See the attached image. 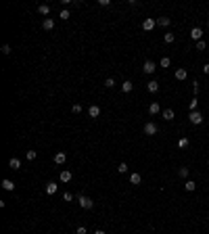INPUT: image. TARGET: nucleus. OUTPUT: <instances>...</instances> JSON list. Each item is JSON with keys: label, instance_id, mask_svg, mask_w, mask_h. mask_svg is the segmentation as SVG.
Segmentation results:
<instances>
[{"label": "nucleus", "instance_id": "obj_1", "mask_svg": "<svg viewBox=\"0 0 209 234\" xmlns=\"http://www.w3.org/2000/svg\"><path fill=\"white\" fill-rule=\"evenodd\" d=\"M77 201H80V207H82V209H92V207H94V201H92L90 197H84V194H80V197H77Z\"/></svg>", "mask_w": 209, "mask_h": 234}, {"label": "nucleus", "instance_id": "obj_2", "mask_svg": "<svg viewBox=\"0 0 209 234\" xmlns=\"http://www.w3.org/2000/svg\"><path fill=\"white\" fill-rule=\"evenodd\" d=\"M157 132H159L157 124H153V121H146V124H144V134H146V136H155Z\"/></svg>", "mask_w": 209, "mask_h": 234}, {"label": "nucleus", "instance_id": "obj_3", "mask_svg": "<svg viewBox=\"0 0 209 234\" xmlns=\"http://www.w3.org/2000/svg\"><path fill=\"white\" fill-rule=\"evenodd\" d=\"M188 119H190V124H192V125H199V124H203V115L199 113V111H192V113L188 115Z\"/></svg>", "mask_w": 209, "mask_h": 234}, {"label": "nucleus", "instance_id": "obj_4", "mask_svg": "<svg viewBox=\"0 0 209 234\" xmlns=\"http://www.w3.org/2000/svg\"><path fill=\"white\" fill-rule=\"evenodd\" d=\"M155 25H157V21H155V19H151V17H146V19L142 21V29H144V32H151V29H153Z\"/></svg>", "mask_w": 209, "mask_h": 234}, {"label": "nucleus", "instance_id": "obj_5", "mask_svg": "<svg viewBox=\"0 0 209 234\" xmlns=\"http://www.w3.org/2000/svg\"><path fill=\"white\" fill-rule=\"evenodd\" d=\"M174 77H176V80H178V82H184V80H186V77H188V71H186V69H176V73H174Z\"/></svg>", "mask_w": 209, "mask_h": 234}, {"label": "nucleus", "instance_id": "obj_6", "mask_svg": "<svg viewBox=\"0 0 209 234\" xmlns=\"http://www.w3.org/2000/svg\"><path fill=\"white\" fill-rule=\"evenodd\" d=\"M190 38H192L195 42H199L203 38V29L201 27H192V29H190Z\"/></svg>", "mask_w": 209, "mask_h": 234}, {"label": "nucleus", "instance_id": "obj_7", "mask_svg": "<svg viewBox=\"0 0 209 234\" xmlns=\"http://www.w3.org/2000/svg\"><path fill=\"white\" fill-rule=\"evenodd\" d=\"M88 115L96 119V117L100 115V107H98V105H90V107H88Z\"/></svg>", "mask_w": 209, "mask_h": 234}, {"label": "nucleus", "instance_id": "obj_8", "mask_svg": "<svg viewBox=\"0 0 209 234\" xmlns=\"http://www.w3.org/2000/svg\"><path fill=\"white\" fill-rule=\"evenodd\" d=\"M146 90H148L151 94H155V92L159 90V82H157V80H151V82L146 84Z\"/></svg>", "mask_w": 209, "mask_h": 234}, {"label": "nucleus", "instance_id": "obj_9", "mask_svg": "<svg viewBox=\"0 0 209 234\" xmlns=\"http://www.w3.org/2000/svg\"><path fill=\"white\" fill-rule=\"evenodd\" d=\"M142 69H144V73H155V69H157V65H155L153 61H146V63H144V67H142Z\"/></svg>", "mask_w": 209, "mask_h": 234}, {"label": "nucleus", "instance_id": "obj_10", "mask_svg": "<svg viewBox=\"0 0 209 234\" xmlns=\"http://www.w3.org/2000/svg\"><path fill=\"white\" fill-rule=\"evenodd\" d=\"M65 161H67V155H65V153H56L55 155V163L56 165H63Z\"/></svg>", "mask_w": 209, "mask_h": 234}, {"label": "nucleus", "instance_id": "obj_11", "mask_svg": "<svg viewBox=\"0 0 209 234\" xmlns=\"http://www.w3.org/2000/svg\"><path fill=\"white\" fill-rule=\"evenodd\" d=\"M155 21H157V25H159V27H167V25L172 23L169 17H159V19H155Z\"/></svg>", "mask_w": 209, "mask_h": 234}, {"label": "nucleus", "instance_id": "obj_12", "mask_svg": "<svg viewBox=\"0 0 209 234\" xmlns=\"http://www.w3.org/2000/svg\"><path fill=\"white\" fill-rule=\"evenodd\" d=\"M42 27L46 29V32H50V29L55 27V21H52V19H48V17H46V19L42 21Z\"/></svg>", "mask_w": 209, "mask_h": 234}, {"label": "nucleus", "instance_id": "obj_13", "mask_svg": "<svg viewBox=\"0 0 209 234\" xmlns=\"http://www.w3.org/2000/svg\"><path fill=\"white\" fill-rule=\"evenodd\" d=\"M184 188H186L188 193H192V190H197V182L195 180H186V182H184Z\"/></svg>", "mask_w": 209, "mask_h": 234}, {"label": "nucleus", "instance_id": "obj_14", "mask_svg": "<svg viewBox=\"0 0 209 234\" xmlns=\"http://www.w3.org/2000/svg\"><path fill=\"white\" fill-rule=\"evenodd\" d=\"M2 188H4V190H8V193H11V190H15V184H13V180H2Z\"/></svg>", "mask_w": 209, "mask_h": 234}, {"label": "nucleus", "instance_id": "obj_15", "mask_svg": "<svg viewBox=\"0 0 209 234\" xmlns=\"http://www.w3.org/2000/svg\"><path fill=\"white\" fill-rule=\"evenodd\" d=\"M159 111H161V105L159 103H151V107H148V113H151V115H157Z\"/></svg>", "mask_w": 209, "mask_h": 234}, {"label": "nucleus", "instance_id": "obj_16", "mask_svg": "<svg viewBox=\"0 0 209 234\" xmlns=\"http://www.w3.org/2000/svg\"><path fill=\"white\" fill-rule=\"evenodd\" d=\"M59 180H61V182H69V180H71V172H67V169H63V172L59 173Z\"/></svg>", "mask_w": 209, "mask_h": 234}, {"label": "nucleus", "instance_id": "obj_17", "mask_svg": "<svg viewBox=\"0 0 209 234\" xmlns=\"http://www.w3.org/2000/svg\"><path fill=\"white\" fill-rule=\"evenodd\" d=\"M130 182H132L134 186H140V182H142V176H140V173H132V176H130Z\"/></svg>", "mask_w": 209, "mask_h": 234}, {"label": "nucleus", "instance_id": "obj_18", "mask_svg": "<svg viewBox=\"0 0 209 234\" xmlns=\"http://www.w3.org/2000/svg\"><path fill=\"white\" fill-rule=\"evenodd\" d=\"M132 88H134V84L130 82V80L121 84V92H125V94H128V92H132Z\"/></svg>", "mask_w": 209, "mask_h": 234}, {"label": "nucleus", "instance_id": "obj_19", "mask_svg": "<svg viewBox=\"0 0 209 234\" xmlns=\"http://www.w3.org/2000/svg\"><path fill=\"white\" fill-rule=\"evenodd\" d=\"M8 167H11V169H19V167H21V161H19L17 157H13L11 161H8Z\"/></svg>", "mask_w": 209, "mask_h": 234}, {"label": "nucleus", "instance_id": "obj_20", "mask_svg": "<svg viewBox=\"0 0 209 234\" xmlns=\"http://www.w3.org/2000/svg\"><path fill=\"white\" fill-rule=\"evenodd\" d=\"M56 188H59V186H56L55 182H48V184H46V194H55Z\"/></svg>", "mask_w": 209, "mask_h": 234}, {"label": "nucleus", "instance_id": "obj_21", "mask_svg": "<svg viewBox=\"0 0 209 234\" xmlns=\"http://www.w3.org/2000/svg\"><path fill=\"white\" fill-rule=\"evenodd\" d=\"M38 13L48 17V15H50V7H48V4H40V7H38Z\"/></svg>", "mask_w": 209, "mask_h": 234}, {"label": "nucleus", "instance_id": "obj_22", "mask_svg": "<svg viewBox=\"0 0 209 234\" xmlns=\"http://www.w3.org/2000/svg\"><path fill=\"white\" fill-rule=\"evenodd\" d=\"M188 144H190V140H188V138L186 136H182L180 138V140H178V149H186V146Z\"/></svg>", "mask_w": 209, "mask_h": 234}, {"label": "nucleus", "instance_id": "obj_23", "mask_svg": "<svg viewBox=\"0 0 209 234\" xmlns=\"http://www.w3.org/2000/svg\"><path fill=\"white\" fill-rule=\"evenodd\" d=\"M163 119H165V121H172V119H174V111L165 109V111H163Z\"/></svg>", "mask_w": 209, "mask_h": 234}, {"label": "nucleus", "instance_id": "obj_24", "mask_svg": "<svg viewBox=\"0 0 209 234\" xmlns=\"http://www.w3.org/2000/svg\"><path fill=\"white\" fill-rule=\"evenodd\" d=\"M197 107H199V100H197V96H195L192 100H190V105H188V109H190V113H192V111H197Z\"/></svg>", "mask_w": 209, "mask_h": 234}, {"label": "nucleus", "instance_id": "obj_25", "mask_svg": "<svg viewBox=\"0 0 209 234\" xmlns=\"http://www.w3.org/2000/svg\"><path fill=\"white\" fill-rule=\"evenodd\" d=\"M36 157H38V153H36V151H27V153H25V159H27V161H34Z\"/></svg>", "mask_w": 209, "mask_h": 234}, {"label": "nucleus", "instance_id": "obj_26", "mask_svg": "<svg viewBox=\"0 0 209 234\" xmlns=\"http://www.w3.org/2000/svg\"><path fill=\"white\" fill-rule=\"evenodd\" d=\"M163 40H165V42H167V44H174V40H176V36H174V34H165V36H163Z\"/></svg>", "mask_w": 209, "mask_h": 234}, {"label": "nucleus", "instance_id": "obj_27", "mask_svg": "<svg viewBox=\"0 0 209 234\" xmlns=\"http://www.w3.org/2000/svg\"><path fill=\"white\" fill-rule=\"evenodd\" d=\"M178 176H180V178H188V167H180V169H178Z\"/></svg>", "mask_w": 209, "mask_h": 234}, {"label": "nucleus", "instance_id": "obj_28", "mask_svg": "<svg viewBox=\"0 0 209 234\" xmlns=\"http://www.w3.org/2000/svg\"><path fill=\"white\" fill-rule=\"evenodd\" d=\"M117 172H119V173H125V172H128V163H119V165H117Z\"/></svg>", "mask_w": 209, "mask_h": 234}, {"label": "nucleus", "instance_id": "obj_29", "mask_svg": "<svg viewBox=\"0 0 209 234\" xmlns=\"http://www.w3.org/2000/svg\"><path fill=\"white\" fill-rule=\"evenodd\" d=\"M104 86H107V88H113V86H115V80H113V77H107V80H104Z\"/></svg>", "mask_w": 209, "mask_h": 234}, {"label": "nucleus", "instance_id": "obj_30", "mask_svg": "<svg viewBox=\"0 0 209 234\" xmlns=\"http://www.w3.org/2000/svg\"><path fill=\"white\" fill-rule=\"evenodd\" d=\"M169 63H172V61H169V56H163L159 65H161V67H169Z\"/></svg>", "mask_w": 209, "mask_h": 234}, {"label": "nucleus", "instance_id": "obj_31", "mask_svg": "<svg viewBox=\"0 0 209 234\" xmlns=\"http://www.w3.org/2000/svg\"><path fill=\"white\" fill-rule=\"evenodd\" d=\"M59 17H61L63 21H67V19L71 17V13H69V11H61V15H59Z\"/></svg>", "mask_w": 209, "mask_h": 234}, {"label": "nucleus", "instance_id": "obj_32", "mask_svg": "<svg viewBox=\"0 0 209 234\" xmlns=\"http://www.w3.org/2000/svg\"><path fill=\"white\" fill-rule=\"evenodd\" d=\"M205 46H207V44H205L203 40H199V42H197V50H205Z\"/></svg>", "mask_w": 209, "mask_h": 234}, {"label": "nucleus", "instance_id": "obj_33", "mask_svg": "<svg viewBox=\"0 0 209 234\" xmlns=\"http://www.w3.org/2000/svg\"><path fill=\"white\" fill-rule=\"evenodd\" d=\"M2 55H11V46H8V44L2 46Z\"/></svg>", "mask_w": 209, "mask_h": 234}, {"label": "nucleus", "instance_id": "obj_34", "mask_svg": "<svg viewBox=\"0 0 209 234\" xmlns=\"http://www.w3.org/2000/svg\"><path fill=\"white\" fill-rule=\"evenodd\" d=\"M63 201H73V194H71V193H65V194H63Z\"/></svg>", "mask_w": 209, "mask_h": 234}, {"label": "nucleus", "instance_id": "obj_35", "mask_svg": "<svg viewBox=\"0 0 209 234\" xmlns=\"http://www.w3.org/2000/svg\"><path fill=\"white\" fill-rule=\"evenodd\" d=\"M71 111H73V113H82V105H73V109Z\"/></svg>", "mask_w": 209, "mask_h": 234}, {"label": "nucleus", "instance_id": "obj_36", "mask_svg": "<svg viewBox=\"0 0 209 234\" xmlns=\"http://www.w3.org/2000/svg\"><path fill=\"white\" fill-rule=\"evenodd\" d=\"M199 88H201V86H199V82L192 84V92H195V94H199Z\"/></svg>", "mask_w": 209, "mask_h": 234}, {"label": "nucleus", "instance_id": "obj_37", "mask_svg": "<svg viewBox=\"0 0 209 234\" xmlns=\"http://www.w3.org/2000/svg\"><path fill=\"white\" fill-rule=\"evenodd\" d=\"M203 73H205V76H209V63H207V65H203Z\"/></svg>", "mask_w": 209, "mask_h": 234}, {"label": "nucleus", "instance_id": "obj_38", "mask_svg": "<svg viewBox=\"0 0 209 234\" xmlns=\"http://www.w3.org/2000/svg\"><path fill=\"white\" fill-rule=\"evenodd\" d=\"M77 234H86V228H84V226H80V228H77Z\"/></svg>", "mask_w": 209, "mask_h": 234}, {"label": "nucleus", "instance_id": "obj_39", "mask_svg": "<svg viewBox=\"0 0 209 234\" xmlns=\"http://www.w3.org/2000/svg\"><path fill=\"white\" fill-rule=\"evenodd\" d=\"M94 234H107L104 230H94Z\"/></svg>", "mask_w": 209, "mask_h": 234}, {"label": "nucleus", "instance_id": "obj_40", "mask_svg": "<svg viewBox=\"0 0 209 234\" xmlns=\"http://www.w3.org/2000/svg\"><path fill=\"white\" fill-rule=\"evenodd\" d=\"M207 165H209V159H207Z\"/></svg>", "mask_w": 209, "mask_h": 234}, {"label": "nucleus", "instance_id": "obj_41", "mask_svg": "<svg viewBox=\"0 0 209 234\" xmlns=\"http://www.w3.org/2000/svg\"><path fill=\"white\" fill-rule=\"evenodd\" d=\"M207 25H209V23H207Z\"/></svg>", "mask_w": 209, "mask_h": 234}]
</instances>
